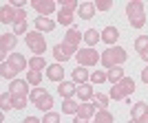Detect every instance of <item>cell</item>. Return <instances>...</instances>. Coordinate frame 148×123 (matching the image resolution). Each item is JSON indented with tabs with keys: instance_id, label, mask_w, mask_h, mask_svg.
Here are the masks:
<instances>
[{
	"instance_id": "d6986e66",
	"label": "cell",
	"mask_w": 148,
	"mask_h": 123,
	"mask_svg": "<svg viewBox=\"0 0 148 123\" xmlns=\"http://www.w3.org/2000/svg\"><path fill=\"white\" fill-rule=\"evenodd\" d=\"M77 97H80V101H91V99L95 97L93 86L91 84H80V86H77Z\"/></svg>"
},
{
	"instance_id": "ab89813d",
	"label": "cell",
	"mask_w": 148,
	"mask_h": 123,
	"mask_svg": "<svg viewBox=\"0 0 148 123\" xmlns=\"http://www.w3.org/2000/svg\"><path fill=\"white\" fill-rule=\"evenodd\" d=\"M108 95H104V92H97V95H95V101H97L99 105H102V108H106V105H108Z\"/></svg>"
},
{
	"instance_id": "44dd1931",
	"label": "cell",
	"mask_w": 148,
	"mask_h": 123,
	"mask_svg": "<svg viewBox=\"0 0 148 123\" xmlns=\"http://www.w3.org/2000/svg\"><path fill=\"white\" fill-rule=\"evenodd\" d=\"M36 108L42 110V112H51V108H53V97H51L49 92H44L42 97L36 101Z\"/></svg>"
},
{
	"instance_id": "4dcf8cb0",
	"label": "cell",
	"mask_w": 148,
	"mask_h": 123,
	"mask_svg": "<svg viewBox=\"0 0 148 123\" xmlns=\"http://www.w3.org/2000/svg\"><path fill=\"white\" fill-rule=\"evenodd\" d=\"M62 11H69V13H75L80 9V2H75V0H62Z\"/></svg>"
},
{
	"instance_id": "277c9868",
	"label": "cell",
	"mask_w": 148,
	"mask_h": 123,
	"mask_svg": "<svg viewBox=\"0 0 148 123\" xmlns=\"http://www.w3.org/2000/svg\"><path fill=\"white\" fill-rule=\"evenodd\" d=\"M99 57L102 55H97V51H93V49H80L77 53H75V59H77V66H95L99 62Z\"/></svg>"
},
{
	"instance_id": "e575fe53",
	"label": "cell",
	"mask_w": 148,
	"mask_h": 123,
	"mask_svg": "<svg viewBox=\"0 0 148 123\" xmlns=\"http://www.w3.org/2000/svg\"><path fill=\"white\" fill-rule=\"evenodd\" d=\"M91 81L93 84H104V81H108V75L102 73V70H95V73H91Z\"/></svg>"
},
{
	"instance_id": "9c48e42d",
	"label": "cell",
	"mask_w": 148,
	"mask_h": 123,
	"mask_svg": "<svg viewBox=\"0 0 148 123\" xmlns=\"http://www.w3.org/2000/svg\"><path fill=\"white\" fill-rule=\"evenodd\" d=\"M31 5H33V9H36L40 16H47V18L56 11V0H33Z\"/></svg>"
},
{
	"instance_id": "2e32d148",
	"label": "cell",
	"mask_w": 148,
	"mask_h": 123,
	"mask_svg": "<svg viewBox=\"0 0 148 123\" xmlns=\"http://www.w3.org/2000/svg\"><path fill=\"white\" fill-rule=\"evenodd\" d=\"M29 86L31 84L27 79H13L11 84H9V92H11V95H27Z\"/></svg>"
},
{
	"instance_id": "bcb514c9",
	"label": "cell",
	"mask_w": 148,
	"mask_h": 123,
	"mask_svg": "<svg viewBox=\"0 0 148 123\" xmlns=\"http://www.w3.org/2000/svg\"><path fill=\"white\" fill-rule=\"evenodd\" d=\"M93 123H95V121H93Z\"/></svg>"
},
{
	"instance_id": "d590c367",
	"label": "cell",
	"mask_w": 148,
	"mask_h": 123,
	"mask_svg": "<svg viewBox=\"0 0 148 123\" xmlns=\"http://www.w3.org/2000/svg\"><path fill=\"white\" fill-rule=\"evenodd\" d=\"M44 92H47V90H44V88H40V86H38V88H33V90H29V101H33V103H36L38 99H40V97L44 95Z\"/></svg>"
},
{
	"instance_id": "9a60e30c",
	"label": "cell",
	"mask_w": 148,
	"mask_h": 123,
	"mask_svg": "<svg viewBox=\"0 0 148 123\" xmlns=\"http://www.w3.org/2000/svg\"><path fill=\"white\" fill-rule=\"evenodd\" d=\"M47 77H49L51 81L62 84V81H64V68H62V64H51V66H47Z\"/></svg>"
},
{
	"instance_id": "3957f363",
	"label": "cell",
	"mask_w": 148,
	"mask_h": 123,
	"mask_svg": "<svg viewBox=\"0 0 148 123\" xmlns=\"http://www.w3.org/2000/svg\"><path fill=\"white\" fill-rule=\"evenodd\" d=\"M27 40V46L33 51V55H44V51H47V40L40 31H29L25 35Z\"/></svg>"
},
{
	"instance_id": "cb8c5ba5",
	"label": "cell",
	"mask_w": 148,
	"mask_h": 123,
	"mask_svg": "<svg viewBox=\"0 0 148 123\" xmlns=\"http://www.w3.org/2000/svg\"><path fill=\"white\" fill-rule=\"evenodd\" d=\"M108 81H111L113 86H115V84H119V81L124 79V77H126V75H124V68L122 66H115V68H111V70H108Z\"/></svg>"
},
{
	"instance_id": "7c38bea8",
	"label": "cell",
	"mask_w": 148,
	"mask_h": 123,
	"mask_svg": "<svg viewBox=\"0 0 148 123\" xmlns=\"http://www.w3.org/2000/svg\"><path fill=\"white\" fill-rule=\"evenodd\" d=\"M58 92H60L62 99H73V95H77V84L75 81H62L58 86Z\"/></svg>"
},
{
	"instance_id": "f546056e",
	"label": "cell",
	"mask_w": 148,
	"mask_h": 123,
	"mask_svg": "<svg viewBox=\"0 0 148 123\" xmlns=\"http://www.w3.org/2000/svg\"><path fill=\"white\" fill-rule=\"evenodd\" d=\"M27 81H29L31 86H40V81H42V73H40V70H29V73H27Z\"/></svg>"
},
{
	"instance_id": "ac0fdd59",
	"label": "cell",
	"mask_w": 148,
	"mask_h": 123,
	"mask_svg": "<svg viewBox=\"0 0 148 123\" xmlns=\"http://www.w3.org/2000/svg\"><path fill=\"white\" fill-rule=\"evenodd\" d=\"M95 2H80V9H77V13H80V20H91L93 16H95Z\"/></svg>"
},
{
	"instance_id": "4fadbf2b",
	"label": "cell",
	"mask_w": 148,
	"mask_h": 123,
	"mask_svg": "<svg viewBox=\"0 0 148 123\" xmlns=\"http://www.w3.org/2000/svg\"><path fill=\"white\" fill-rule=\"evenodd\" d=\"M126 16H128V20L144 16V2L142 0H130L128 5H126Z\"/></svg>"
},
{
	"instance_id": "f35d334b",
	"label": "cell",
	"mask_w": 148,
	"mask_h": 123,
	"mask_svg": "<svg viewBox=\"0 0 148 123\" xmlns=\"http://www.w3.org/2000/svg\"><path fill=\"white\" fill-rule=\"evenodd\" d=\"M130 22V26L133 29H142L144 24H146V16H139V18H133V20H128Z\"/></svg>"
},
{
	"instance_id": "30bf717a",
	"label": "cell",
	"mask_w": 148,
	"mask_h": 123,
	"mask_svg": "<svg viewBox=\"0 0 148 123\" xmlns=\"http://www.w3.org/2000/svg\"><path fill=\"white\" fill-rule=\"evenodd\" d=\"M80 40H84V33H80V29H77V26H69V31H66V35H64V40H62V42L69 44V46H73V49H77Z\"/></svg>"
},
{
	"instance_id": "484cf974",
	"label": "cell",
	"mask_w": 148,
	"mask_h": 123,
	"mask_svg": "<svg viewBox=\"0 0 148 123\" xmlns=\"http://www.w3.org/2000/svg\"><path fill=\"white\" fill-rule=\"evenodd\" d=\"M0 75H2L5 79H11L13 81V79H16V75H18V70H16L9 62H2V66H0Z\"/></svg>"
},
{
	"instance_id": "7402d4cb",
	"label": "cell",
	"mask_w": 148,
	"mask_h": 123,
	"mask_svg": "<svg viewBox=\"0 0 148 123\" xmlns=\"http://www.w3.org/2000/svg\"><path fill=\"white\" fill-rule=\"evenodd\" d=\"M102 40H104L106 44H111V46H113V44L119 40V31L115 29V26H106V29L102 31Z\"/></svg>"
},
{
	"instance_id": "7dc6e473",
	"label": "cell",
	"mask_w": 148,
	"mask_h": 123,
	"mask_svg": "<svg viewBox=\"0 0 148 123\" xmlns=\"http://www.w3.org/2000/svg\"><path fill=\"white\" fill-rule=\"evenodd\" d=\"M146 123H148V121H146Z\"/></svg>"
},
{
	"instance_id": "52a82bcc",
	"label": "cell",
	"mask_w": 148,
	"mask_h": 123,
	"mask_svg": "<svg viewBox=\"0 0 148 123\" xmlns=\"http://www.w3.org/2000/svg\"><path fill=\"white\" fill-rule=\"evenodd\" d=\"M130 117L137 123H146L148 121V103L146 101H137V103L130 108Z\"/></svg>"
},
{
	"instance_id": "ffe728a7",
	"label": "cell",
	"mask_w": 148,
	"mask_h": 123,
	"mask_svg": "<svg viewBox=\"0 0 148 123\" xmlns=\"http://www.w3.org/2000/svg\"><path fill=\"white\" fill-rule=\"evenodd\" d=\"M71 77H73V81H75V84H86V81L91 79V73H88V70H86L84 66H77V68L73 70V73H71Z\"/></svg>"
},
{
	"instance_id": "f1b7e54d",
	"label": "cell",
	"mask_w": 148,
	"mask_h": 123,
	"mask_svg": "<svg viewBox=\"0 0 148 123\" xmlns=\"http://www.w3.org/2000/svg\"><path fill=\"white\" fill-rule=\"evenodd\" d=\"M29 68L31 70H42V68H47V62H44L42 55H33L29 59Z\"/></svg>"
},
{
	"instance_id": "1f68e13d",
	"label": "cell",
	"mask_w": 148,
	"mask_h": 123,
	"mask_svg": "<svg viewBox=\"0 0 148 123\" xmlns=\"http://www.w3.org/2000/svg\"><path fill=\"white\" fill-rule=\"evenodd\" d=\"M58 22L60 24H64V26H69L71 22H73V13H69V11H58Z\"/></svg>"
},
{
	"instance_id": "83f0119b",
	"label": "cell",
	"mask_w": 148,
	"mask_h": 123,
	"mask_svg": "<svg viewBox=\"0 0 148 123\" xmlns=\"http://www.w3.org/2000/svg\"><path fill=\"white\" fill-rule=\"evenodd\" d=\"M11 101H13V110H22V108H27L29 95H11Z\"/></svg>"
},
{
	"instance_id": "e0dca14e",
	"label": "cell",
	"mask_w": 148,
	"mask_h": 123,
	"mask_svg": "<svg viewBox=\"0 0 148 123\" xmlns=\"http://www.w3.org/2000/svg\"><path fill=\"white\" fill-rule=\"evenodd\" d=\"M7 62H9V64H11V66L16 68L18 73H22V70L27 68V64H29V62H27V57H25V55H20V53H11Z\"/></svg>"
},
{
	"instance_id": "f6af8a7d",
	"label": "cell",
	"mask_w": 148,
	"mask_h": 123,
	"mask_svg": "<svg viewBox=\"0 0 148 123\" xmlns=\"http://www.w3.org/2000/svg\"><path fill=\"white\" fill-rule=\"evenodd\" d=\"M128 123H137V121H133V119H130V121H128Z\"/></svg>"
},
{
	"instance_id": "ba28073f",
	"label": "cell",
	"mask_w": 148,
	"mask_h": 123,
	"mask_svg": "<svg viewBox=\"0 0 148 123\" xmlns=\"http://www.w3.org/2000/svg\"><path fill=\"white\" fill-rule=\"evenodd\" d=\"M16 18H18V9H16L11 2L0 7V22H2V24H13Z\"/></svg>"
},
{
	"instance_id": "b9f144b4",
	"label": "cell",
	"mask_w": 148,
	"mask_h": 123,
	"mask_svg": "<svg viewBox=\"0 0 148 123\" xmlns=\"http://www.w3.org/2000/svg\"><path fill=\"white\" fill-rule=\"evenodd\" d=\"M142 81H144V84H148V66L142 70Z\"/></svg>"
},
{
	"instance_id": "8992f818",
	"label": "cell",
	"mask_w": 148,
	"mask_h": 123,
	"mask_svg": "<svg viewBox=\"0 0 148 123\" xmlns=\"http://www.w3.org/2000/svg\"><path fill=\"white\" fill-rule=\"evenodd\" d=\"M75 53H77V49H73V46H69V44H56L53 46V57L58 59V64H64L66 59H71V57H75Z\"/></svg>"
},
{
	"instance_id": "d4e9b609",
	"label": "cell",
	"mask_w": 148,
	"mask_h": 123,
	"mask_svg": "<svg viewBox=\"0 0 148 123\" xmlns=\"http://www.w3.org/2000/svg\"><path fill=\"white\" fill-rule=\"evenodd\" d=\"M77 110H80V103L75 99H64L62 101V112L64 114H77Z\"/></svg>"
},
{
	"instance_id": "6da1fadb",
	"label": "cell",
	"mask_w": 148,
	"mask_h": 123,
	"mask_svg": "<svg viewBox=\"0 0 148 123\" xmlns=\"http://www.w3.org/2000/svg\"><path fill=\"white\" fill-rule=\"evenodd\" d=\"M124 62H126V51L122 49V46H108V49L102 53V57H99V64L104 68H115V66H122Z\"/></svg>"
},
{
	"instance_id": "4316f807",
	"label": "cell",
	"mask_w": 148,
	"mask_h": 123,
	"mask_svg": "<svg viewBox=\"0 0 148 123\" xmlns=\"http://www.w3.org/2000/svg\"><path fill=\"white\" fill-rule=\"evenodd\" d=\"M95 123H115V117L106 108H99L97 114H95Z\"/></svg>"
},
{
	"instance_id": "7bdbcfd3",
	"label": "cell",
	"mask_w": 148,
	"mask_h": 123,
	"mask_svg": "<svg viewBox=\"0 0 148 123\" xmlns=\"http://www.w3.org/2000/svg\"><path fill=\"white\" fill-rule=\"evenodd\" d=\"M25 123H42V121H40L38 117H27V119H25Z\"/></svg>"
},
{
	"instance_id": "836d02e7",
	"label": "cell",
	"mask_w": 148,
	"mask_h": 123,
	"mask_svg": "<svg viewBox=\"0 0 148 123\" xmlns=\"http://www.w3.org/2000/svg\"><path fill=\"white\" fill-rule=\"evenodd\" d=\"M135 49H137V53H144V51L148 49V35H139L135 40Z\"/></svg>"
},
{
	"instance_id": "74e56055",
	"label": "cell",
	"mask_w": 148,
	"mask_h": 123,
	"mask_svg": "<svg viewBox=\"0 0 148 123\" xmlns=\"http://www.w3.org/2000/svg\"><path fill=\"white\" fill-rule=\"evenodd\" d=\"M111 7H113L111 0H97V2H95V9H97V11H108Z\"/></svg>"
},
{
	"instance_id": "8d00e7d4",
	"label": "cell",
	"mask_w": 148,
	"mask_h": 123,
	"mask_svg": "<svg viewBox=\"0 0 148 123\" xmlns=\"http://www.w3.org/2000/svg\"><path fill=\"white\" fill-rule=\"evenodd\" d=\"M42 123H60V114H58V112H47Z\"/></svg>"
},
{
	"instance_id": "603a6c76",
	"label": "cell",
	"mask_w": 148,
	"mask_h": 123,
	"mask_svg": "<svg viewBox=\"0 0 148 123\" xmlns=\"http://www.w3.org/2000/svg\"><path fill=\"white\" fill-rule=\"evenodd\" d=\"M99 40H102V33H99L97 29H88V31H84V42L88 44V49H91V46H95Z\"/></svg>"
},
{
	"instance_id": "8fae6325",
	"label": "cell",
	"mask_w": 148,
	"mask_h": 123,
	"mask_svg": "<svg viewBox=\"0 0 148 123\" xmlns=\"http://www.w3.org/2000/svg\"><path fill=\"white\" fill-rule=\"evenodd\" d=\"M13 33L16 35H27V9H18V18L13 22Z\"/></svg>"
},
{
	"instance_id": "60d3db41",
	"label": "cell",
	"mask_w": 148,
	"mask_h": 123,
	"mask_svg": "<svg viewBox=\"0 0 148 123\" xmlns=\"http://www.w3.org/2000/svg\"><path fill=\"white\" fill-rule=\"evenodd\" d=\"M73 123H88V119H84V117H80V114H75V119H73Z\"/></svg>"
},
{
	"instance_id": "5b68a950",
	"label": "cell",
	"mask_w": 148,
	"mask_h": 123,
	"mask_svg": "<svg viewBox=\"0 0 148 123\" xmlns=\"http://www.w3.org/2000/svg\"><path fill=\"white\" fill-rule=\"evenodd\" d=\"M16 44H18V37H16V33H5V35H0V57H2V62L9 59V51L16 49Z\"/></svg>"
},
{
	"instance_id": "d6a6232c",
	"label": "cell",
	"mask_w": 148,
	"mask_h": 123,
	"mask_svg": "<svg viewBox=\"0 0 148 123\" xmlns=\"http://www.w3.org/2000/svg\"><path fill=\"white\" fill-rule=\"evenodd\" d=\"M0 108H2V110H9V108H13L11 92H2V95H0Z\"/></svg>"
},
{
	"instance_id": "ee69618b",
	"label": "cell",
	"mask_w": 148,
	"mask_h": 123,
	"mask_svg": "<svg viewBox=\"0 0 148 123\" xmlns=\"http://www.w3.org/2000/svg\"><path fill=\"white\" fill-rule=\"evenodd\" d=\"M139 57H142V59H144V62H148V49H146V51H144V53H139Z\"/></svg>"
},
{
	"instance_id": "7a4b0ae2",
	"label": "cell",
	"mask_w": 148,
	"mask_h": 123,
	"mask_svg": "<svg viewBox=\"0 0 148 123\" xmlns=\"http://www.w3.org/2000/svg\"><path fill=\"white\" fill-rule=\"evenodd\" d=\"M133 92H135V81L130 77H124L119 84H115L111 88V99H115V101H128V97Z\"/></svg>"
},
{
	"instance_id": "5bb4252c",
	"label": "cell",
	"mask_w": 148,
	"mask_h": 123,
	"mask_svg": "<svg viewBox=\"0 0 148 123\" xmlns=\"http://www.w3.org/2000/svg\"><path fill=\"white\" fill-rule=\"evenodd\" d=\"M33 22H36V29L40 33H51V31L56 29V20H49L47 16H38Z\"/></svg>"
}]
</instances>
